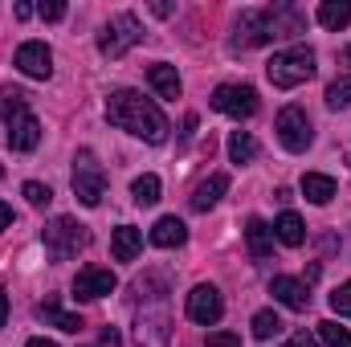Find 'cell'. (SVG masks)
Listing matches in <instances>:
<instances>
[{
    "label": "cell",
    "mask_w": 351,
    "mask_h": 347,
    "mask_svg": "<svg viewBox=\"0 0 351 347\" xmlns=\"http://www.w3.org/2000/svg\"><path fill=\"white\" fill-rule=\"evenodd\" d=\"M106 119H110L114 127H123V131L147 139V143H164L168 131H172L168 115H164L152 98H143L139 90H114V94L106 98Z\"/></svg>",
    "instance_id": "cell-1"
},
{
    "label": "cell",
    "mask_w": 351,
    "mask_h": 347,
    "mask_svg": "<svg viewBox=\"0 0 351 347\" xmlns=\"http://www.w3.org/2000/svg\"><path fill=\"white\" fill-rule=\"evenodd\" d=\"M0 115L8 123V147L12 152H33L41 143V123L33 119L25 90H12V86L0 90Z\"/></svg>",
    "instance_id": "cell-2"
},
{
    "label": "cell",
    "mask_w": 351,
    "mask_h": 347,
    "mask_svg": "<svg viewBox=\"0 0 351 347\" xmlns=\"http://www.w3.org/2000/svg\"><path fill=\"white\" fill-rule=\"evenodd\" d=\"M143 294V307L135 315V339L139 347H168L172 335V319H168V298L164 294H147L143 286H135Z\"/></svg>",
    "instance_id": "cell-3"
},
{
    "label": "cell",
    "mask_w": 351,
    "mask_h": 347,
    "mask_svg": "<svg viewBox=\"0 0 351 347\" xmlns=\"http://www.w3.org/2000/svg\"><path fill=\"white\" fill-rule=\"evenodd\" d=\"M265 78H269L278 90L302 86L306 78H315V49H306V45H290V49L274 53L269 66H265Z\"/></svg>",
    "instance_id": "cell-4"
},
{
    "label": "cell",
    "mask_w": 351,
    "mask_h": 347,
    "mask_svg": "<svg viewBox=\"0 0 351 347\" xmlns=\"http://www.w3.org/2000/svg\"><path fill=\"white\" fill-rule=\"evenodd\" d=\"M139 41H143L139 16H135V12H119V16H110V21L102 25V33H98V53H102V58H123V53L135 49Z\"/></svg>",
    "instance_id": "cell-5"
},
{
    "label": "cell",
    "mask_w": 351,
    "mask_h": 347,
    "mask_svg": "<svg viewBox=\"0 0 351 347\" xmlns=\"http://www.w3.org/2000/svg\"><path fill=\"white\" fill-rule=\"evenodd\" d=\"M70 184H74V196H78L86 208H98V204H102V196H106V172H102V164L94 160L90 147H82V152L74 156V176H70Z\"/></svg>",
    "instance_id": "cell-6"
},
{
    "label": "cell",
    "mask_w": 351,
    "mask_h": 347,
    "mask_svg": "<svg viewBox=\"0 0 351 347\" xmlns=\"http://www.w3.org/2000/svg\"><path fill=\"white\" fill-rule=\"evenodd\" d=\"M45 250L53 254L58 261H66V258H74V254H82L90 246V229L86 225H78L74 217H53L49 225H45Z\"/></svg>",
    "instance_id": "cell-7"
},
{
    "label": "cell",
    "mask_w": 351,
    "mask_h": 347,
    "mask_svg": "<svg viewBox=\"0 0 351 347\" xmlns=\"http://www.w3.org/2000/svg\"><path fill=\"white\" fill-rule=\"evenodd\" d=\"M274 131H278V139H282L286 152H306L315 143V127H311V115L302 106H282Z\"/></svg>",
    "instance_id": "cell-8"
},
{
    "label": "cell",
    "mask_w": 351,
    "mask_h": 347,
    "mask_svg": "<svg viewBox=\"0 0 351 347\" xmlns=\"http://www.w3.org/2000/svg\"><path fill=\"white\" fill-rule=\"evenodd\" d=\"M213 106L229 119H254L258 115V90L254 86H241V82H225V86L213 90Z\"/></svg>",
    "instance_id": "cell-9"
},
{
    "label": "cell",
    "mask_w": 351,
    "mask_h": 347,
    "mask_svg": "<svg viewBox=\"0 0 351 347\" xmlns=\"http://www.w3.org/2000/svg\"><path fill=\"white\" fill-rule=\"evenodd\" d=\"M221 315H225V298H221V290L217 286H192V294H188V319L192 323H200V327H213V323H221Z\"/></svg>",
    "instance_id": "cell-10"
},
{
    "label": "cell",
    "mask_w": 351,
    "mask_h": 347,
    "mask_svg": "<svg viewBox=\"0 0 351 347\" xmlns=\"http://www.w3.org/2000/svg\"><path fill=\"white\" fill-rule=\"evenodd\" d=\"M274 41L269 37V12L265 8H245L237 16V29H233V49H254V45H265Z\"/></svg>",
    "instance_id": "cell-11"
},
{
    "label": "cell",
    "mask_w": 351,
    "mask_h": 347,
    "mask_svg": "<svg viewBox=\"0 0 351 347\" xmlns=\"http://www.w3.org/2000/svg\"><path fill=\"white\" fill-rule=\"evenodd\" d=\"M114 286H119L114 270H106V265H86V270H78V278H74V298L94 302V298H106Z\"/></svg>",
    "instance_id": "cell-12"
},
{
    "label": "cell",
    "mask_w": 351,
    "mask_h": 347,
    "mask_svg": "<svg viewBox=\"0 0 351 347\" xmlns=\"http://www.w3.org/2000/svg\"><path fill=\"white\" fill-rule=\"evenodd\" d=\"M16 70L45 82V78L53 74V53H49V45H45V41H25V45L16 49Z\"/></svg>",
    "instance_id": "cell-13"
},
{
    "label": "cell",
    "mask_w": 351,
    "mask_h": 347,
    "mask_svg": "<svg viewBox=\"0 0 351 347\" xmlns=\"http://www.w3.org/2000/svg\"><path fill=\"white\" fill-rule=\"evenodd\" d=\"M269 294H274V302H282L286 311H306V307H311V290H306V282L286 278V274H278V278L269 282Z\"/></svg>",
    "instance_id": "cell-14"
},
{
    "label": "cell",
    "mask_w": 351,
    "mask_h": 347,
    "mask_svg": "<svg viewBox=\"0 0 351 347\" xmlns=\"http://www.w3.org/2000/svg\"><path fill=\"white\" fill-rule=\"evenodd\" d=\"M225 192H229V176H225V172L208 176V180H200V184H196V192H192V208H196V213H208Z\"/></svg>",
    "instance_id": "cell-15"
},
{
    "label": "cell",
    "mask_w": 351,
    "mask_h": 347,
    "mask_svg": "<svg viewBox=\"0 0 351 347\" xmlns=\"http://www.w3.org/2000/svg\"><path fill=\"white\" fill-rule=\"evenodd\" d=\"M184 241H188V225H184L180 217H160V221H156L152 246H160V250H180Z\"/></svg>",
    "instance_id": "cell-16"
},
{
    "label": "cell",
    "mask_w": 351,
    "mask_h": 347,
    "mask_svg": "<svg viewBox=\"0 0 351 347\" xmlns=\"http://www.w3.org/2000/svg\"><path fill=\"white\" fill-rule=\"evenodd\" d=\"M139 250H143V233H139L135 225H119L114 237H110V254H114V261H135Z\"/></svg>",
    "instance_id": "cell-17"
},
{
    "label": "cell",
    "mask_w": 351,
    "mask_h": 347,
    "mask_svg": "<svg viewBox=\"0 0 351 347\" xmlns=\"http://www.w3.org/2000/svg\"><path fill=\"white\" fill-rule=\"evenodd\" d=\"M245 246L254 258H269L274 254V225H265L262 217H250L245 221Z\"/></svg>",
    "instance_id": "cell-18"
},
{
    "label": "cell",
    "mask_w": 351,
    "mask_h": 347,
    "mask_svg": "<svg viewBox=\"0 0 351 347\" xmlns=\"http://www.w3.org/2000/svg\"><path fill=\"white\" fill-rule=\"evenodd\" d=\"M37 319H41V323H49V327H62V331H70V335H78V331H82V319H78V315H70V311H62V307H58V298L37 302Z\"/></svg>",
    "instance_id": "cell-19"
},
{
    "label": "cell",
    "mask_w": 351,
    "mask_h": 347,
    "mask_svg": "<svg viewBox=\"0 0 351 347\" xmlns=\"http://www.w3.org/2000/svg\"><path fill=\"white\" fill-rule=\"evenodd\" d=\"M274 237H278L282 246H290V250H298V246L306 241V225H302V217L286 208V213H282V217L274 221Z\"/></svg>",
    "instance_id": "cell-20"
},
{
    "label": "cell",
    "mask_w": 351,
    "mask_h": 347,
    "mask_svg": "<svg viewBox=\"0 0 351 347\" xmlns=\"http://www.w3.org/2000/svg\"><path fill=\"white\" fill-rule=\"evenodd\" d=\"M147 78H152V86H156L160 98H180V90H184L180 74H176V66H168V62H156V66L147 70Z\"/></svg>",
    "instance_id": "cell-21"
},
{
    "label": "cell",
    "mask_w": 351,
    "mask_h": 347,
    "mask_svg": "<svg viewBox=\"0 0 351 347\" xmlns=\"http://www.w3.org/2000/svg\"><path fill=\"white\" fill-rule=\"evenodd\" d=\"M319 25H327V29H348L351 25V0H323L319 4Z\"/></svg>",
    "instance_id": "cell-22"
},
{
    "label": "cell",
    "mask_w": 351,
    "mask_h": 347,
    "mask_svg": "<svg viewBox=\"0 0 351 347\" xmlns=\"http://www.w3.org/2000/svg\"><path fill=\"white\" fill-rule=\"evenodd\" d=\"M302 192H306L311 204H327V200L335 196V180L323 176V172H306L302 176Z\"/></svg>",
    "instance_id": "cell-23"
},
{
    "label": "cell",
    "mask_w": 351,
    "mask_h": 347,
    "mask_svg": "<svg viewBox=\"0 0 351 347\" xmlns=\"http://www.w3.org/2000/svg\"><path fill=\"white\" fill-rule=\"evenodd\" d=\"M254 156H258L254 135H250V131H233V135H229V160H233V164H250Z\"/></svg>",
    "instance_id": "cell-24"
},
{
    "label": "cell",
    "mask_w": 351,
    "mask_h": 347,
    "mask_svg": "<svg viewBox=\"0 0 351 347\" xmlns=\"http://www.w3.org/2000/svg\"><path fill=\"white\" fill-rule=\"evenodd\" d=\"M131 200L135 204H156L160 200V176H139L131 184Z\"/></svg>",
    "instance_id": "cell-25"
},
{
    "label": "cell",
    "mask_w": 351,
    "mask_h": 347,
    "mask_svg": "<svg viewBox=\"0 0 351 347\" xmlns=\"http://www.w3.org/2000/svg\"><path fill=\"white\" fill-rule=\"evenodd\" d=\"M319 339H323V347H351V331L339 327L335 319H323L319 323Z\"/></svg>",
    "instance_id": "cell-26"
},
{
    "label": "cell",
    "mask_w": 351,
    "mask_h": 347,
    "mask_svg": "<svg viewBox=\"0 0 351 347\" xmlns=\"http://www.w3.org/2000/svg\"><path fill=\"white\" fill-rule=\"evenodd\" d=\"M327 106H331V110H348L351 106V74L335 78V82L327 86Z\"/></svg>",
    "instance_id": "cell-27"
},
{
    "label": "cell",
    "mask_w": 351,
    "mask_h": 347,
    "mask_svg": "<svg viewBox=\"0 0 351 347\" xmlns=\"http://www.w3.org/2000/svg\"><path fill=\"white\" fill-rule=\"evenodd\" d=\"M278 331H282V319H278L274 311H258V315H254V335H258V339H274Z\"/></svg>",
    "instance_id": "cell-28"
},
{
    "label": "cell",
    "mask_w": 351,
    "mask_h": 347,
    "mask_svg": "<svg viewBox=\"0 0 351 347\" xmlns=\"http://www.w3.org/2000/svg\"><path fill=\"white\" fill-rule=\"evenodd\" d=\"M21 192H25V200H29V204H33V208H45V204H49V200H53V192H49V188H45V184H37V180H29V184H25V188H21Z\"/></svg>",
    "instance_id": "cell-29"
},
{
    "label": "cell",
    "mask_w": 351,
    "mask_h": 347,
    "mask_svg": "<svg viewBox=\"0 0 351 347\" xmlns=\"http://www.w3.org/2000/svg\"><path fill=\"white\" fill-rule=\"evenodd\" d=\"M331 311H335L339 319H351V282L335 286V294H331Z\"/></svg>",
    "instance_id": "cell-30"
},
{
    "label": "cell",
    "mask_w": 351,
    "mask_h": 347,
    "mask_svg": "<svg viewBox=\"0 0 351 347\" xmlns=\"http://www.w3.org/2000/svg\"><path fill=\"white\" fill-rule=\"evenodd\" d=\"M37 12H41V21H62V16H66V4H62V0H49V4H41Z\"/></svg>",
    "instance_id": "cell-31"
},
{
    "label": "cell",
    "mask_w": 351,
    "mask_h": 347,
    "mask_svg": "<svg viewBox=\"0 0 351 347\" xmlns=\"http://www.w3.org/2000/svg\"><path fill=\"white\" fill-rule=\"evenodd\" d=\"M208 347H241V339L229 331H217V335H208Z\"/></svg>",
    "instance_id": "cell-32"
},
{
    "label": "cell",
    "mask_w": 351,
    "mask_h": 347,
    "mask_svg": "<svg viewBox=\"0 0 351 347\" xmlns=\"http://www.w3.org/2000/svg\"><path fill=\"white\" fill-rule=\"evenodd\" d=\"M123 344V335L114 331V327H102V339H98V347H119Z\"/></svg>",
    "instance_id": "cell-33"
},
{
    "label": "cell",
    "mask_w": 351,
    "mask_h": 347,
    "mask_svg": "<svg viewBox=\"0 0 351 347\" xmlns=\"http://www.w3.org/2000/svg\"><path fill=\"white\" fill-rule=\"evenodd\" d=\"M286 347H319V344H315V335H306V331H298V335H294V339H290Z\"/></svg>",
    "instance_id": "cell-34"
},
{
    "label": "cell",
    "mask_w": 351,
    "mask_h": 347,
    "mask_svg": "<svg viewBox=\"0 0 351 347\" xmlns=\"http://www.w3.org/2000/svg\"><path fill=\"white\" fill-rule=\"evenodd\" d=\"M8 225H12V204H4V200H0V233H4Z\"/></svg>",
    "instance_id": "cell-35"
},
{
    "label": "cell",
    "mask_w": 351,
    "mask_h": 347,
    "mask_svg": "<svg viewBox=\"0 0 351 347\" xmlns=\"http://www.w3.org/2000/svg\"><path fill=\"white\" fill-rule=\"evenodd\" d=\"M12 12H16V21H29V16H33V4H16Z\"/></svg>",
    "instance_id": "cell-36"
},
{
    "label": "cell",
    "mask_w": 351,
    "mask_h": 347,
    "mask_svg": "<svg viewBox=\"0 0 351 347\" xmlns=\"http://www.w3.org/2000/svg\"><path fill=\"white\" fill-rule=\"evenodd\" d=\"M4 319H8V294L0 290V327H4Z\"/></svg>",
    "instance_id": "cell-37"
},
{
    "label": "cell",
    "mask_w": 351,
    "mask_h": 347,
    "mask_svg": "<svg viewBox=\"0 0 351 347\" xmlns=\"http://www.w3.org/2000/svg\"><path fill=\"white\" fill-rule=\"evenodd\" d=\"M25 347H58V344H53V339H29Z\"/></svg>",
    "instance_id": "cell-38"
},
{
    "label": "cell",
    "mask_w": 351,
    "mask_h": 347,
    "mask_svg": "<svg viewBox=\"0 0 351 347\" xmlns=\"http://www.w3.org/2000/svg\"><path fill=\"white\" fill-rule=\"evenodd\" d=\"M0 176H4V168H0Z\"/></svg>",
    "instance_id": "cell-39"
}]
</instances>
